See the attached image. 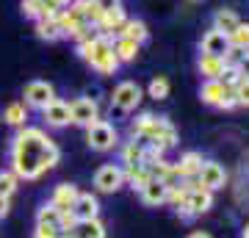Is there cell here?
Returning a JSON list of instances; mask_svg holds the SVG:
<instances>
[{
    "instance_id": "obj_13",
    "label": "cell",
    "mask_w": 249,
    "mask_h": 238,
    "mask_svg": "<svg viewBox=\"0 0 249 238\" xmlns=\"http://www.w3.org/2000/svg\"><path fill=\"white\" fill-rule=\"evenodd\" d=\"M196 70H199V75H202L205 80H219L227 67H224V58L202 53V55H199V61H196Z\"/></svg>"
},
{
    "instance_id": "obj_6",
    "label": "cell",
    "mask_w": 249,
    "mask_h": 238,
    "mask_svg": "<svg viewBox=\"0 0 249 238\" xmlns=\"http://www.w3.org/2000/svg\"><path fill=\"white\" fill-rule=\"evenodd\" d=\"M22 94H25L28 106L42 111V108H47L55 100V89H53V83H47V80H31Z\"/></svg>"
},
{
    "instance_id": "obj_26",
    "label": "cell",
    "mask_w": 249,
    "mask_h": 238,
    "mask_svg": "<svg viewBox=\"0 0 249 238\" xmlns=\"http://www.w3.org/2000/svg\"><path fill=\"white\" fill-rule=\"evenodd\" d=\"M142 155H144V144L142 141H127L122 147V164H142Z\"/></svg>"
},
{
    "instance_id": "obj_2",
    "label": "cell",
    "mask_w": 249,
    "mask_h": 238,
    "mask_svg": "<svg viewBox=\"0 0 249 238\" xmlns=\"http://www.w3.org/2000/svg\"><path fill=\"white\" fill-rule=\"evenodd\" d=\"M130 130H133L136 139H142V144H152L158 150H169V147L178 144V130L166 116L144 114L130 125Z\"/></svg>"
},
{
    "instance_id": "obj_33",
    "label": "cell",
    "mask_w": 249,
    "mask_h": 238,
    "mask_svg": "<svg viewBox=\"0 0 249 238\" xmlns=\"http://www.w3.org/2000/svg\"><path fill=\"white\" fill-rule=\"evenodd\" d=\"M235 70L241 72V78H249V55H241V61L235 64Z\"/></svg>"
},
{
    "instance_id": "obj_24",
    "label": "cell",
    "mask_w": 249,
    "mask_h": 238,
    "mask_svg": "<svg viewBox=\"0 0 249 238\" xmlns=\"http://www.w3.org/2000/svg\"><path fill=\"white\" fill-rule=\"evenodd\" d=\"M3 119L14 128H25V119H28V111H25V103H9L6 111H3Z\"/></svg>"
},
{
    "instance_id": "obj_8",
    "label": "cell",
    "mask_w": 249,
    "mask_h": 238,
    "mask_svg": "<svg viewBox=\"0 0 249 238\" xmlns=\"http://www.w3.org/2000/svg\"><path fill=\"white\" fill-rule=\"evenodd\" d=\"M94 185H97V191H103V194H114L116 188L124 185L122 166H116V164H103V166L97 169V175H94Z\"/></svg>"
},
{
    "instance_id": "obj_36",
    "label": "cell",
    "mask_w": 249,
    "mask_h": 238,
    "mask_svg": "<svg viewBox=\"0 0 249 238\" xmlns=\"http://www.w3.org/2000/svg\"><path fill=\"white\" fill-rule=\"evenodd\" d=\"M188 238H211V236H208V233H202V230H196V233H191Z\"/></svg>"
},
{
    "instance_id": "obj_9",
    "label": "cell",
    "mask_w": 249,
    "mask_h": 238,
    "mask_svg": "<svg viewBox=\"0 0 249 238\" xmlns=\"http://www.w3.org/2000/svg\"><path fill=\"white\" fill-rule=\"evenodd\" d=\"M224 180H227V175H224L222 164H216V161H202V166L196 172L199 188H205V191H219L224 185Z\"/></svg>"
},
{
    "instance_id": "obj_34",
    "label": "cell",
    "mask_w": 249,
    "mask_h": 238,
    "mask_svg": "<svg viewBox=\"0 0 249 238\" xmlns=\"http://www.w3.org/2000/svg\"><path fill=\"white\" fill-rule=\"evenodd\" d=\"M103 11H108V9H116V6H122V0H94Z\"/></svg>"
},
{
    "instance_id": "obj_3",
    "label": "cell",
    "mask_w": 249,
    "mask_h": 238,
    "mask_svg": "<svg viewBox=\"0 0 249 238\" xmlns=\"http://www.w3.org/2000/svg\"><path fill=\"white\" fill-rule=\"evenodd\" d=\"M78 53L100 75H114L119 70V58L114 53V44H111V39H106V36H100V34H94L86 42H78Z\"/></svg>"
},
{
    "instance_id": "obj_28",
    "label": "cell",
    "mask_w": 249,
    "mask_h": 238,
    "mask_svg": "<svg viewBox=\"0 0 249 238\" xmlns=\"http://www.w3.org/2000/svg\"><path fill=\"white\" fill-rule=\"evenodd\" d=\"M150 97L152 100H166L169 97V80L163 78V75H158V78L150 80Z\"/></svg>"
},
{
    "instance_id": "obj_14",
    "label": "cell",
    "mask_w": 249,
    "mask_h": 238,
    "mask_svg": "<svg viewBox=\"0 0 249 238\" xmlns=\"http://www.w3.org/2000/svg\"><path fill=\"white\" fill-rule=\"evenodd\" d=\"M139 194H142V202H144V205H150V208H158V205L166 202V194H169V188L160 183V180H150V183L144 185Z\"/></svg>"
},
{
    "instance_id": "obj_15",
    "label": "cell",
    "mask_w": 249,
    "mask_h": 238,
    "mask_svg": "<svg viewBox=\"0 0 249 238\" xmlns=\"http://www.w3.org/2000/svg\"><path fill=\"white\" fill-rule=\"evenodd\" d=\"M78 194H80V191H78V188H75L72 183H61V185H55L53 200H50V202H53L61 213H64V211H72V205H75Z\"/></svg>"
},
{
    "instance_id": "obj_7",
    "label": "cell",
    "mask_w": 249,
    "mask_h": 238,
    "mask_svg": "<svg viewBox=\"0 0 249 238\" xmlns=\"http://www.w3.org/2000/svg\"><path fill=\"white\" fill-rule=\"evenodd\" d=\"M97 116V100L91 97H78L70 103V122L78 125V128H89Z\"/></svg>"
},
{
    "instance_id": "obj_22",
    "label": "cell",
    "mask_w": 249,
    "mask_h": 238,
    "mask_svg": "<svg viewBox=\"0 0 249 238\" xmlns=\"http://www.w3.org/2000/svg\"><path fill=\"white\" fill-rule=\"evenodd\" d=\"M75 238H106V224L100 219H89V221H78V227L72 230Z\"/></svg>"
},
{
    "instance_id": "obj_16",
    "label": "cell",
    "mask_w": 249,
    "mask_h": 238,
    "mask_svg": "<svg viewBox=\"0 0 249 238\" xmlns=\"http://www.w3.org/2000/svg\"><path fill=\"white\" fill-rule=\"evenodd\" d=\"M186 208L194 213V216H202V213H208L211 208H213V191H205V188H196V191H191V194H188Z\"/></svg>"
},
{
    "instance_id": "obj_35",
    "label": "cell",
    "mask_w": 249,
    "mask_h": 238,
    "mask_svg": "<svg viewBox=\"0 0 249 238\" xmlns=\"http://www.w3.org/2000/svg\"><path fill=\"white\" fill-rule=\"evenodd\" d=\"M9 205H11V200H9V197H0V219H3L6 213H9Z\"/></svg>"
},
{
    "instance_id": "obj_18",
    "label": "cell",
    "mask_w": 249,
    "mask_h": 238,
    "mask_svg": "<svg viewBox=\"0 0 249 238\" xmlns=\"http://www.w3.org/2000/svg\"><path fill=\"white\" fill-rule=\"evenodd\" d=\"M199 166H202V155H199L196 150H188L186 155L175 164V169L180 172V177H183V180H186V177H196Z\"/></svg>"
},
{
    "instance_id": "obj_1",
    "label": "cell",
    "mask_w": 249,
    "mask_h": 238,
    "mask_svg": "<svg viewBox=\"0 0 249 238\" xmlns=\"http://www.w3.org/2000/svg\"><path fill=\"white\" fill-rule=\"evenodd\" d=\"M61 161V150L42 128H19L11 144V172L19 180H36Z\"/></svg>"
},
{
    "instance_id": "obj_12",
    "label": "cell",
    "mask_w": 249,
    "mask_h": 238,
    "mask_svg": "<svg viewBox=\"0 0 249 238\" xmlns=\"http://www.w3.org/2000/svg\"><path fill=\"white\" fill-rule=\"evenodd\" d=\"M72 213H75V219H78V221L97 219V216H100V202H97V197H91V194H78V200H75V205H72Z\"/></svg>"
},
{
    "instance_id": "obj_10",
    "label": "cell",
    "mask_w": 249,
    "mask_h": 238,
    "mask_svg": "<svg viewBox=\"0 0 249 238\" xmlns=\"http://www.w3.org/2000/svg\"><path fill=\"white\" fill-rule=\"evenodd\" d=\"M199 50H202V53H208V55H219V58H222V55L230 50V39H227L222 31L211 28V31L202 36V42H199Z\"/></svg>"
},
{
    "instance_id": "obj_25",
    "label": "cell",
    "mask_w": 249,
    "mask_h": 238,
    "mask_svg": "<svg viewBox=\"0 0 249 238\" xmlns=\"http://www.w3.org/2000/svg\"><path fill=\"white\" fill-rule=\"evenodd\" d=\"M58 219H61V211L55 208L53 202H47L39 208L36 213V224H47V227H58Z\"/></svg>"
},
{
    "instance_id": "obj_19",
    "label": "cell",
    "mask_w": 249,
    "mask_h": 238,
    "mask_svg": "<svg viewBox=\"0 0 249 238\" xmlns=\"http://www.w3.org/2000/svg\"><path fill=\"white\" fill-rule=\"evenodd\" d=\"M238 22H241V19H238V14H235L232 9H219L213 14V28H216V31H222L224 36H230L232 31L238 28Z\"/></svg>"
},
{
    "instance_id": "obj_27",
    "label": "cell",
    "mask_w": 249,
    "mask_h": 238,
    "mask_svg": "<svg viewBox=\"0 0 249 238\" xmlns=\"http://www.w3.org/2000/svg\"><path fill=\"white\" fill-rule=\"evenodd\" d=\"M227 39H230V47H235V50L244 53V47L249 44V25H247V22H238V28H235Z\"/></svg>"
},
{
    "instance_id": "obj_31",
    "label": "cell",
    "mask_w": 249,
    "mask_h": 238,
    "mask_svg": "<svg viewBox=\"0 0 249 238\" xmlns=\"http://www.w3.org/2000/svg\"><path fill=\"white\" fill-rule=\"evenodd\" d=\"M235 103L249 108V78H241L238 83H235Z\"/></svg>"
},
{
    "instance_id": "obj_4",
    "label": "cell",
    "mask_w": 249,
    "mask_h": 238,
    "mask_svg": "<svg viewBox=\"0 0 249 238\" xmlns=\"http://www.w3.org/2000/svg\"><path fill=\"white\" fill-rule=\"evenodd\" d=\"M86 141H89V147L94 152H108L116 147V141H119V136H116V128L111 122H106V119H94V122L86 128Z\"/></svg>"
},
{
    "instance_id": "obj_21",
    "label": "cell",
    "mask_w": 249,
    "mask_h": 238,
    "mask_svg": "<svg viewBox=\"0 0 249 238\" xmlns=\"http://www.w3.org/2000/svg\"><path fill=\"white\" fill-rule=\"evenodd\" d=\"M36 34L39 39H45V42H55V39H61V25H58V19L55 17H42L36 19Z\"/></svg>"
},
{
    "instance_id": "obj_20",
    "label": "cell",
    "mask_w": 249,
    "mask_h": 238,
    "mask_svg": "<svg viewBox=\"0 0 249 238\" xmlns=\"http://www.w3.org/2000/svg\"><path fill=\"white\" fill-rule=\"evenodd\" d=\"M111 44H114V53L119 58V64L133 61L136 55H139V47H142V44H136L133 39H124V36H116V42H111Z\"/></svg>"
},
{
    "instance_id": "obj_39",
    "label": "cell",
    "mask_w": 249,
    "mask_h": 238,
    "mask_svg": "<svg viewBox=\"0 0 249 238\" xmlns=\"http://www.w3.org/2000/svg\"><path fill=\"white\" fill-rule=\"evenodd\" d=\"M244 55H249V44H247V47H244Z\"/></svg>"
},
{
    "instance_id": "obj_5",
    "label": "cell",
    "mask_w": 249,
    "mask_h": 238,
    "mask_svg": "<svg viewBox=\"0 0 249 238\" xmlns=\"http://www.w3.org/2000/svg\"><path fill=\"white\" fill-rule=\"evenodd\" d=\"M139 103H142V89L136 86L133 80H124V83H119V86L114 89V94H111V106L116 108V111H133V108H139Z\"/></svg>"
},
{
    "instance_id": "obj_38",
    "label": "cell",
    "mask_w": 249,
    "mask_h": 238,
    "mask_svg": "<svg viewBox=\"0 0 249 238\" xmlns=\"http://www.w3.org/2000/svg\"><path fill=\"white\" fill-rule=\"evenodd\" d=\"M244 238H249V224H247V227H244Z\"/></svg>"
},
{
    "instance_id": "obj_29",
    "label": "cell",
    "mask_w": 249,
    "mask_h": 238,
    "mask_svg": "<svg viewBox=\"0 0 249 238\" xmlns=\"http://www.w3.org/2000/svg\"><path fill=\"white\" fill-rule=\"evenodd\" d=\"M17 183H19V177L14 175V172H0V197H9L17 191Z\"/></svg>"
},
{
    "instance_id": "obj_17",
    "label": "cell",
    "mask_w": 249,
    "mask_h": 238,
    "mask_svg": "<svg viewBox=\"0 0 249 238\" xmlns=\"http://www.w3.org/2000/svg\"><path fill=\"white\" fill-rule=\"evenodd\" d=\"M199 97H202V103H208V106L222 108L224 106V86L219 80H205L202 89H199Z\"/></svg>"
},
{
    "instance_id": "obj_11",
    "label": "cell",
    "mask_w": 249,
    "mask_h": 238,
    "mask_svg": "<svg viewBox=\"0 0 249 238\" xmlns=\"http://www.w3.org/2000/svg\"><path fill=\"white\" fill-rule=\"evenodd\" d=\"M42 114H45L47 128H64V125H70V103L55 97L47 108H42Z\"/></svg>"
},
{
    "instance_id": "obj_30",
    "label": "cell",
    "mask_w": 249,
    "mask_h": 238,
    "mask_svg": "<svg viewBox=\"0 0 249 238\" xmlns=\"http://www.w3.org/2000/svg\"><path fill=\"white\" fill-rule=\"evenodd\" d=\"M22 14L31 19H42L45 17V3L42 0H22Z\"/></svg>"
},
{
    "instance_id": "obj_40",
    "label": "cell",
    "mask_w": 249,
    "mask_h": 238,
    "mask_svg": "<svg viewBox=\"0 0 249 238\" xmlns=\"http://www.w3.org/2000/svg\"><path fill=\"white\" fill-rule=\"evenodd\" d=\"M194 3H202V0H194Z\"/></svg>"
},
{
    "instance_id": "obj_37",
    "label": "cell",
    "mask_w": 249,
    "mask_h": 238,
    "mask_svg": "<svg viewBox=\"0 0 249 238\" xmlns=\"http://www.w3.org/2000/svg\"><path fill=\"white\" fill-rule=\"evenodd\" d=\"M61 238H75V236H72V233H61Z\"/></svg>"
},
{
    "instance_id": "obj_23",
    "label": "cell",
    "mask_w": 249,
    "mask_h": 238,
    "mask_svg": "<svg viewBox=\"0 0 249 238\" xmlns=\"http://www.w3.org/2000/svg\"><path fill=\"white\" fill-rule=\"evenodd\" d=\"M119 36H124V39H133L136 44H144L147 42V36H150V31H147V25H144L142 19H127L122 25V34Z\"/></svg>"
},
{
    "instance_id": "obj_32",
    "label": "cell",
    "mask_w": 249,
    "mask_h": 238,
    "mask_svg": "<svg viewBox=\"0 0 249 238\" xmlns=\"http://www.w3.org/2000/svg\"><path fill=\"white\" fill-rule=\"evenodd\" d=\"M34 238H61L58 227H47V224H36L34 230Z\"/></svg>"
}]
</instances>
